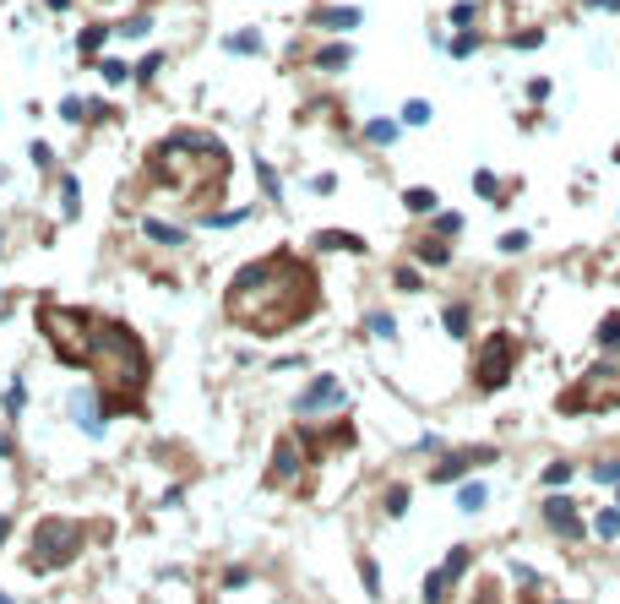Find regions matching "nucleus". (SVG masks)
Instances as JSON below:
<instances>
[{
    "label": "nucleus",
    "instance_id": "nucleus-19",
    "mask_svg": "<svg viewBox=\"0 0 620 604\" xmlns=\"http://www.w3.org/2000/svg\"><path fill=\"white\" fill-rule=\"evenodd\" d=\"M349 60H354V49H349V44H327V49L316 55V71H343Z\"/></svg>",
    "mask_w": 620,
    "mask_h": 604
},
{
    "label": "nucleus",
    "instance_id": "nucleus-22",
    "mask_svg": "<svg viewBox=\"0 0 620 604\" xmlns=\"http://www.w3.org/2000/svg\"><path fill=\"white\" fill-rule=\"evenodd\" d=\"M571 474H577V463H566V458H560V463H550V468L538 474V484H544V490H560V484L571 480Z\"/></svg>",
    "mask_w": 620,
    "mask_h": 604
},
{
    "label": "nucleus",
    "instance_id": "nucleus-41",
    "mask_svg": "<svg viewBox=\"0 0 620 604\" xmlns=\"http://www.w3.org/2000/svg\"><path fill=\"white\" fill-rule=\"evenodd\" d=\"M103 33H109V27H87V33H82V55H98Z\"/></svg>",
    "mask_w": 620,
    "mask_h": 604
},
{
    "label": "nucleus",
    "instance_id": "nucleus-11",
    "mask_svg": "<svg viewBox=\"0 0 620 604\" xmlns=\"http://www.w3.org/2000/svg\"><path fill=\"white\" fill-rule=\"evenodd\" d=\"M294 474H299V446H294V441H278V452H272V474H267V480H272V484H283V480H294Z\"/></svg>",
    "mask_w": 620,
    "mask_h": 604
},
{
    "label": "nucleus",
    "instance_id": "nucleus-1",
    "mask_svg": "<svg viewBox=\"0 0 620 604\" xmlns=\"http://www.w3.org/2000/svg\"><path fill=\"white\" fill-rule=\"evenodd\" d=\"M224 311H228V321L250 327L256 338L289 333L294 321H305L316 311V272L294 250H272V256L234 272V283L224 294Z\"/></svg>",
    "mask_w": 620,
    "mask_h": 604
},
{
    "label": "nucleus",
    "instance_id": "nucleus-33",
    "mask_svg": "<svg viewBox=\"0 0 620 604\" xmlns=\"http://www.w3.org/2000/svg\"><path fill=\"white\" fill-rule=\"evenodd\" d=\"M365 327H370L375 338H397V321H392L387 311H370V321H365Z\"/></svg>",
    "mask_w": 620,
    "mask_h": 604
},
{
    "label": "nucleus",
    "instance_id": "nucleus-40",
    "mask_svg": "<svg viewBox=\"0 0 620 604\" xmlns=\"http://www.w3.org/2000/svg\"><path fill=\"white\" fill-rule=\"evenodd\" d=\"M22 403H27V392H22V381H11V392H6V414L17 419V414H22Z\"/></svg>",
    "mask_w": 620,
    "mask_h": 604
},
{
    "label": "nucleus",
    "instance_id": "nucleus-32",
    "mask_svg": "<svg viewBox=\"0 0 620 604\" xmlns=\"http://www.w3.org/2000/svg\"><path fill=\"white\" fill-rule=\"evenodd\" d=\"M408 484H392V496H387V518H403V512H408Z\"/></svg>",
    "mask_w": 620,
    "mask_h": 604
},
{
    "label": "nucleus",
    "instance_id": "nucleus-6",
    "mask_svg": "<svg viewBox=\"0 0 620 604\" xmlns=\"http://www.w3.org/2000/svg\"><path fill=\"white\" fill-rule=\"evenodd\" d=\"M512 371H517V338L512 333H490L479 343V354H474V387L479 392H500V387L512 381Z\"/></svg>",
    "mask_w": 620,
    "mask_h": 604
},
{
    "label": "nucleus",
    "instance_id": "nucleus-39",
    "mask_svg": "<svg viewBox=\"0 0 620 604\" xmlns=\"http://www.w3.org/2000/svg\"><path fill=\"white\" fill-rule=\"evenodd\" d=\"M98 71H103V82H125V77H131V65H125V60H103Z\"/></svg>",
    "mask_w": 620,
    "mask_h": 604
},
{
    "label": "nucleus",
    "instance_id": "nucleus-38",
    "mask_svg": "<svg viewBox=\"0 0 620 604\" xmlns=\"http://www.w3.org/2000/svg\"><path fill=\"white\" fill-rule=\"evenodd\" d=\"M147 27H153V22H147V17H131V22H120L115 33H125V39H147Z\"/></svg>",
    "mask_w": 620,
    "mask_h": 604
},
{
    "label": "nucleus",
    "instance_id": "nucleus-43",
    "mask_svg": "<svg viewBox=\"0 0 620 604\" xmlns=\"http://www.w3.org/2000/svg\"><path fill=\"white\" fill-rule=\"evenodd\" d=\"M479 17V6H468V0H457V6H452V22H457V27H463V22H474Z\"/></svg>",
    "mask_w": 620,
    "mask_h": 604
},
{
    "label": "nucleus",
    "instance_id": "nucleus-46",
    "mask_svg": "<svg viewBox=\"0 0 620 604\" xmlns=\"http://www.w3.org/2000/svg\"><path fill=\"white\" fill-rule=\"evenodd\" d=\"M27 158H33V164H39V169H49V164H55V153H49V147H44V142H33V153H27Z\"/></svg>",
    "mask_w": 620,
    "mask_h": 604
},
{
    "label": "nucleus",
    "instance_id": "nucleus-20",
    "mask_svg": "<svg viewBox=\"0 0 620 604\" xmlns=\"http://www.w3.org/2000/svg\"><path fill=\"white\" fill-rule=\"evenodd\" d=\"M468 316H474L468 305H446V311H441V327L452 338H468Z\"/></svg>",
    "mask_w": 620,
    "mask_h": 604
},
{
    "label": "nucleus",
    "instance_id": "nucleus-4",
    "mask_svg": "<svg viewBox=\"0 0 620 604\" xmlns=\"http://www.w3.org/2000/svg\"><path fill=\"white\" fill-rule=\"evenodd\" d=\"M604 409H620V365L599 359L560 392V414H604Z\"/></svg>",
    "mask_w": 620,
    "mask_h": 604
},
{
    "label": "nucleus",
    "instance_id": "nucleus-14",
    "mask_svg": "<svg viewBox=\"0 0 620 604\" xmlns=\"http://www.w3.org/2000/svg\"><path fill=\"white\" fill-rule=\"evenodd\" d=\"M316 245H321V250H354V256H359L365 240H359V234H343V229H321V234H316Z\"/></svg>",
    "mask_w": 620,
    "mask_h": 604
},
{
    "label": "nucleus",
    "instance_id": "nucleus-16",
    "mask_svg": "<svg viewBox=\"0 0 620 604\" xmlns=\"http://www.w3.org/2000/svg\"><path fill=\"white\" fill-rule=\"evenodd\" d=\"M484 501H490V484L484 480H468L457 490V506H463V512H484Z\"/></svg>",
    "mask_w": 620,
    "mask_h": 604
},
{
    "label": "nucleus",
    "instance_id": "nucleus-12",
    "mask_svg": "<svg viewBox=\"0 0 620 604\" xmlns=\"http://www.w3.org/2000/svg\"><path fill=\"white\" fill-rule=\"evenodd\" d=\"M316 27L349 33V27H359V11H354V6H332V11H316Z\"/></svg>",
    "mask_w": 620,
    "mask_h": 604
},
{
    "label": "nucleus",
    "instance_id": "nucleus-23",
    "mask_svg": "<svg viewBox=\"0 0 620 604\" xmlns=\"http://www.w3.org/2000/svg\"><path fill=\"white\" fill-rule=\"evenodd\" d=\"M474 191L484 196V202H496V207H500V196H506V186H500L490 169H479V174H474Z\"/></svg>",
    "mask_w": 620,
    "mask_h": 604
},
{
    "label": "nucleus",
    "instance_id": "nucleus-36",
    "mask_svg": "<svg viewBox=\"0 0 620 604\" xmlns=\"http://www.w3.org/2000/svg\"><path fill=\"white\" fill-rule=\"evenodd\" d=\"M359 577H365V593H381V572H375V561H370V555L359 561Z\"/></svg>",
    "mask_w": 620,
    "mask_h": 604
},
{
    "label": "nucleus",
    "instance_id": "nucleus-9",
    "mask_svg": "<svg viewBox=\"0 0 620 604\" xmlns=\"http://www.w3.org/2000/svg\"><path fill=\"white\" fill-rule=\"evenodd\" d=\"M479 463H496V446H474V452H446V458L430 468V480L435 484H452V480H463L468 468H479Z\"/></svg>",
    "mask_w": 620,
    "mask_h": 604
},
{
    "label": "nucleus",
    "instance_id": "nucleus-28",
    "mask_svg": "<svg viewBox=\"0 0 620 604\" xmlns=\"http://www.w3.org/2000/svg\"><path fill=\"white\" fill-rule=\"evenodd\" d=\"M365 136H370L375 147H392L397 142V125L392 120H370V125H365Z\"/></svg>",
    "mask_w": 620,
    "mask_h": 604
},
{
    "label": "nucleus",
    "instance_id": "nucleus-48",
    "mask_svg": "<svg viewBox=\"0 0 620 604\" xmlns=\"http://www.w3.org/2000/svg\"><path fill=\"white\" fill-rule=\"evenodd\" d=\"M6 534H11V518H0V544H6Z\"/></svg>",
    "mask_w": 620,
    "mask_h": 604
},
{
    "label": "nucleus",
    "instance_id": "nucleus-26",
    "mask_svg": "<svg viewBox=\"0 0 620 604\" xmlns=\"http://www.w3.org/2000/svg\"><path fill=\"white\" fill-rule=\"evenodd\" d=\"M256 180H261V191H267V202H283V186H278V174H272L267 158H256Z\"/></svg>",
    "mask_w": 620,
    "mask_h": 604
},
{
    "label": "nucleus",
    "instance_id": "nucleus-25",
    "mask_svg": "<svg viewBox=\"0 0 620 604\" xmlns=\"http://www.w3.org/2000/svg\"><path fill=\"white\" fill-rule=\"evenodd\" d=\"M593 534L599 539H620V506H604L599 518H593Z\"/></svg>",
    "mask_w": 620,
    "mask_h": 604
},
{
    "label": "nucleus",
    "instance_id": "nucleus-34",
    "mask_svg": "<svg viewBox=\"0 0 620 604\" xmlns=\"http://www.w3.org/2000/svg\"><path fill=\"white\" fill-rule=\"evenodd\" d=\"M392 283H397L403 294H419V289H425V278H419L413 267H397V278H392Z\"/></svg>",
    "mask_w": 620,
    "mask_h": 604
},
{
    "label": "nucleus",
    "instance_id": "nucleus-31",
    "mask_svg": "<svg viewBox=\"0 0 620 604\" xmlns=\"http://www.w3.org/2000/svg\"><path fill=\"white\" fill-rule=\"evenodd\" d=\"M435 234H441V240L463 234V212H435Z\"/></svg>",
    "mask_w": 620,
    "mask_h": 604
},
{
    "label": "nucleus",
    "instance_id": "nucleus-10",
    "mask_svg": "<svg viewBox=\"0 0 620 604\" xmlns=\"http://www.w3.org/2000/svg\"><path fill=\"white\" fill-rule=\"evenodd\" d=\"M71 414H77V425H82L87 436H103V425H109V409H103L98 392H77L71 397Z\"/></svg>",
    "mask_w": 620,
    "mask_h": 604
},
{
    "label": "nucleus",
    "instance_id": "nucleus-7",
    "mask_svg": "<svg viewBox=\"0 0 620 604\" xmlns=\"http://www.w3.org/2000/svg\"><path fill=\"white\" fill-rule=\"evenodd\" d=\"M538 518H544V528L560 534V539H577L582 534V506H577V496H566V490H550V496L538 501Z\"/></svg>",
    "mask_w": 620,
    "mask_h": 604
},
{
    "label": "nucleus",
    "instance_id": "nucleus-30",
    "mask_svg": "<svg viewBox=\"0 0 620 604\" xmlns=\"http://www.w3.org/2000/svg\"><path fill=\"white\" fill-rule=\"evenodd\" d=\"M403 125H430V104H425V98H408V104H403Z\"/></svg>",
    "mask_w": 620,
    "mask_h": 604
},
{
    "label": "nucleus",
    "instance_id": "nucleus-42",
    "mask_svg": "<svg viewBox=\"0 0 620 604\" xmlns=\"http://www.w3.org/2000/svg\"><path fill=\"white\" fill-rule=\"evenodd\" d=\"M60 196H65V218H77V180H60Z\"/></svg>",
    "mask_w": 620,
    "mask_h": 604
},
{
    "label": "nucleus",
    "instance_id": "nucleus-15",
    "mask_svg": "<svg viewBox=\"0 0 620 604\" xmlns=\"http://www.w3.org/2000/svg\"><path fill=\"white\" fill-rule=\"evenodd\" d=\"M142 234H147V240H158V245H186V229H174V224H164V218H147Z\"/></svg>",
    "mask_w": 620,
    "mask_h": 604
},
{
    "label": "nucleus",
    "instance_id": "nucleus-35",
    "mask_svg": "<svg viewBox=\"0 0 620 604\" xmlns=\"http://www.w3.org/2000/svg\"><path fill=\"white\" fill-rule=\"evenodd\" d=\"M500 250H506V256H522V250H528V234H522V229L500 234Z\"/></svg>",
    "mask_w": 620,
    "mask_h": 604
},
{
    "label": "nucleus",
    "instance_id": "nucleus-45",
    "mask_svg": "<svg viewBox=\"0 0 620 604\" xmlns=\"http://www.w3.org/2000/svg\"><path fill=\"white\" fill-rule=\"evenodd\" d=\"M517 49H538V44H544V27H534V33H517Z\"/></svg>",
    "mask_w": 620,
    "mask_h": 604
},
{
    "label": "nucleus",
    "instance_id": "nucleus-50",
    "mask_svg": "<svg viewBox=\"0 0 620 604\" xmlns=\"http://www.w3.org/2000/svg\"><path fill=\"white\" fill-rule=\"evenodd\" d=\"M609 158H615V164H620V142H615V153H609Z\"/></svg>",
    "mask_w": 620,
    "mask_h": 604
},
{
    "label": "nucleus",
    "instance_id": "nucleus-2",
    "mask_svg": "<svg viewBox=\"0 0 620 604\" xmlns=\"http://www.w3.org/2000/svg\"><path fill=\"white\" fill-rule=\"evenodd\" d=\"M87 371H98V387H103V409L120 414V409H142L136 397L147 387V349L136 343L131 327L120 321H93V349H87Z\"/></svg>",
    "mask_w": 620,
    "mask_h": 604
},
{
    "label": "nucleus",
    "instance_id": "nucleus-18",
    "mask_svg": "<svg viewBox=\"0 0 620 604\" xmlns=\"http://www.w3.org/2000/svg\"><path fill=\"white\" fill-rule=\"evenodd\" d=\"M468 566H474V550H468V544H457L452 555L441 561V572H446V583H463V572H468Z\"/></svg>",
    "mask_w": 620,
    "mask_h": 604
},
{
    "label": "nucleus",
    "instance_id": "nucleus-29",
    "mask_svg": "<svg viewBox=\"0 0 620 604\" xmlns=\"http://www.w3.org/2000/svg\"><path fill=\"white\" fill-rule=\"evenodd\" d=\"M228 49H234V55H256V49H261V33H228Z\"/></svg>",
    "mask_w": 620,
    "mask_h": 604
},
{
    "label": "nucleus",
    "instance_id": "nucleus-17",
    "mask_svg": "<svg viewBox=\"0 0 620 604\" xmlns=\"http://www.w3.org/2000/svg\"><path fill=\"white\" fill-rule=\"evenodd\" d=\"M593 343H599L604 354H615V349H620V311H609V316L599 321V333H593Z\"/></svg>",
    "mask_w": 620,
    "mask_h": 604
},
{
    "label": "nucleus",
    "instance_id": "nucleus-8",
    "mask_svg": "<svg viewBox=\"0 0 620 604\" xmlns=\"http://www.w3.org/2000/svg\"><path fill=\"white\" fill-rule=\"evenodd\" d=\"M349 397H343V381L337 375H316L305 392L294 397V414L299 419H316V414H332V409H343Z\"/></svg>",
    "mask_w": 620,
    "mask_h": 604
},
{
    "label": "nucleus",
    "instance_id": "nucleus-3",
    "mask_svg": "<svg viewBox=\"0 0 620 604\" xmlns=\"http://www.w3.org/2000/svg\"><path fill=\"white\" fill-rule=\"evenodd\" d=\"M93 321L98 316L87 311H65V305H44L39 327L49 338V349L60 354V365H87V349H93Z\"/></svg>",
    "mask_w": 620,
    "mask_h": 604
},
{
    "label": "nucleus",
    "instance_id": "nucleus-13",
    "mask_svg": "<svg viewBox=\"0 0 620 604\" xmlns=\"http://www.w3.org/2000/svg\"><path fill=\"white\" fill-rule=\"evenodd\" d=\"M413 256H419L425 267H446V262H452V245L435 234V240H419V245H413Z\"/></svg>",
    "mask_w": 620,
    "mask_h": 604
},
{
    "label": "nucleus",
    "instance_id": "nucleus-24",
    "mask_svg": "<svg viewBox=\"0 0 620 604\" xmlns=\"http://www.w3.org/2000/svg\"><path fill=\"white\" fill-rule=\"evenodd\" d=\"M60 115H65V120H98V115H103V104H87V98H65V104H60Z\"/></svg>",
    "mask_w": 620,
    "mask_h": 604
},
{
    "label": "nucleus",
    "instance_id": "nucleus-47",
    "mask_svg": "<svg viewBox=\"0 0 620 604\" xmlns=\"http://www.w3.org/2000/svg\"><path fill=\"white\" fill-rule=\"evenodd\" d=\"M528 98H534V104H538V98H550V82H544V77H534V82H528Z\"/></svg>",
    "mask_w": 620,
    "mask_h": 604
},
{
    "label": "nucleus",
    "instance_id": "nucleus-27",
    "mask_svg": "<svg viewBox=\"0 0 620 604\" xmlns=\"http://www.w3.org/2000/svg\"><path fill=\"white\" fill-rule=\"evenodd\" d=\"M446 588H452V583H446V572L435 566L430 577H425V604H441V599H446Z\"/></svg>",
    "mask_w": 620,
    "mask_h": 604
},
{
    "label": "nucleus",
    "instance_id": "nucleus-5",
    "mask_svg": "<svg viewBox=\"0 0 620 604\" xmlns=\"http://www.w3.org/2000/svg\"><path fill=\"white\" fill-rule=\"evenodd\" d=\"M77 555H82V522L44 518L39 528H33V555H27L33 572H60V566H71Z\"/></svg>",
    "mask_w": 620,
    "mask_h": 604
},
{
    "label": "nucleus",
    "instance_id": "nucleus-49",
    "mask_svg": "<svg viewBox=\"0 0 620 604\" xmlns=\"http://www.w3.org/2000/svg\"><path fill=\"white\" fill-rule=\"evenodd\" d=\"M0 604H17V599H11V593H0Z\"/></svg>",
    "mask_w": 620,
    "mask_h": 604
},
{
    "label": "nucleus",
    "instance_id": "nucleus-44",
    "mask_svg": "<svg viewBox=\"0 0 620 604\" xmlns=\"http://www.w3.org/2000/svg\"><path fill=\"white\" fill-rule=\"evenodd\" d=\"M474 49H479L474 33H457V39H452V55H474Z\"/></svg>",
    "mask_w": 620,
    "mask_h": 604
},
{
    "label": "nucleus",
    "instance_id": "nucleus-37",
    "mask_svg": "<svg viewBox=\"0 0 620 604\" xmlns=\"http://www.w3.org/2000/svg\"><path fill=\"white\" fill-rule=\"evenodd\" d=\"M593 480L615 484V480H620V458H604V463H593Z\"/></svg>",
    "mask_w": 620,
    "mask_h": 604
},
{
    "label": "nucleus",
    "instance_id": "nucleus-21",
    "mask_svg": "<svg viewBox=\"0 0 620 604\" xmlns=\"http://www.w3.org/2000/svg\"><path fill=\"white\" fill-rule=\"evenodd\" d=\"M435 202H441V196H435L430 186H413V191H403V207H408V212H435Z\"/></svg>",
    "mask_w": 620,
    "mask_h": 604
}]
</instances>
